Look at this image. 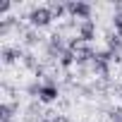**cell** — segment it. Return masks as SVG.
Listing matches in <instances>:
<instances>
[{"mask_svg":"<svg viewBox=\"0 0 122 122\" xmlns=\"http://www.w3.org/2000/svg\"><path fill=\"white\" fill-rule=\"evenodd\" d=\"M12 115H15V105L12 103H3L0 105V120L3 122H12Z\"/></svg>","mask_w":122,"mask_h":122,"instance_id":"obj_6","label":"cell"},{"mask_svg":"<svg viewBox=\"0 0 122 122\" xmlns=\"http://www.w3.org/2000/svg\"><path fill=\"white\" fill-rule=\"evenodd\" d=\"M46 122H50V120H46Z\"/></svg>","mask_w":122,"mask_h":122,"instance_id":"obj_14","label":"cell"},{"mask_svg":"<svg viewBox=\"0 0 122 122\" xmlns=\"http://www.w3.org/2000/svg\"><path fill=\"white\" fill-rule=\"evenodd\" d=\"M67 12L74 17V19H81V22H89L91 19V5L89 3H67Z\"/></svg>","mask_w":122,"mask_h":122,"instance_id":"obj_2","label":"cell"},{"mask_svg":"<svg viewBox=\"0 0 122 122\" xmlns=\"http://www.w3.org/2000/svg\"><path fill=\"white\" fill-rule=\"evenodd\" d=\"M55 98H57V86L53 81H46L38 86V101L41 103H53Z\"/></svg>","mask_w":122,"mask_h":122,"instance_id":"obj_3","label":"cell"},{"mask_svg":"<svg viewBox=\"0 0 122 122\" xmlns=\"http://www.w3.org/2000/svg\"><path fill=\"white\" fill-rule=\"evenodd\" d=\"M24 38H26V46H36V43H38V36H36L34 31H29Z\"/></svg>","mask_w":122,"mask_h":122,"instance_id":"obj_11","label":"cell"},{"mask_svg":"<svg viewBox=\"0 0 122 122\" xmlns=\"http://www.w3.org/2000/svg\"><path fill=\"white\" fill-rule=\"evenodd\" d=\"M24 65H26V67H31V70H36V72H38V67H36V60H34V55H31V53H26V55H24Z\"/></svg>","mask_w":122,"mask_h":122,"instance_id":"obj_10","label":"cell"},{"mask_svg":"<svg viewBox=\"0 0 122 122\" xmlns=\"http://www.w3.org/2000/svg\"><path fill=\"white\" fill-rule=\"evenodd\" d=\"M112 26H115V31H117V36L122 38V10L112 15Z\"/></svg>","mask_w":122,"mask_h":122,"instance_id":"obj_9","label":"cell"},{"mask_svg":"<svg viewBox=\"0 0 122 122\" xmlns=\"http://www.w3.org/2000/svg\"><path fill=\"white\" fill-rule=\"evenodd\" d=\"M74 62H77V60H74V53L67 48V50L62 53V57H60V65H62V67H72Z\"/></svg>","mask_w":122,"mask_h":122,"instance_id":"obj_8","label":"cell"},{"mask_svg":"<svg viewBox=\"0 0 122 122\" xmlns=\"http://www.w3.org/2000/svg\"><path fill=\"white\" fill-rule=\"evenodd\" d=\"M79 38H81L84 43H91V41L96 38V24H93V19L79 24Z\"/></svg>","mask_w":122,"mask_h":122,"instance_id":"obj_4","label":"cell"},{"mask_svg":"<svg viewBox=\"0 0 122 122\" xmlns=\"http://www.w3.org/2000/svg\"><path fill=\"white\" fill-rule=\"evenodd\" d=\"M53 19H55V17H53L50 7H34V10L29 12V24H31L34 29H43V26H48Z\"/></svg>","mask_w":122,"mask_h":122,"instance_id":"obj_1","label":"cell"},{"mask_svg":"<svg viewBox=\"0 0 122 122\" xmlns=\"http://www.w3.org/2000/svg\"><path fill=\"white\" fill-rule=\"evenodd\" d=\"M112 122H122V110H112Z\"/></svg>","mask_w":122,"mask_h":122,"instance_id":"obj_12","label":"cell"},{"mask_svg":"<svg viewBox=\"0 0 122 122\" xmlns=\"http://www.w3.org/2000/svg\"><path fill=\"white\" fill-rule=\"evenodd\" d=\"M0 55H3V62L5 65H12V62H17V57H24L19 48H10V46H5Z\"/></svg>","mask_w":122,"mask_h":122,"instance_id":"obj_5","label":"cell"},{"mask_svg":"<svg viewBox=\"0 0 122 122\" xmlns=\"http://www.w3.org/2000/svg\"><path fill=\"white\" fill-rule=\"evenodd\" d=\"M48 7H50V12H53V17H55V19H60V17L67 12V5H62V3H50Z\"/></svg>","mask_w":122,"mask_h":122,"instance_id":"obj_7","label":"cell"},{"mask_svg":"<svg viewBox=\"0 0 122 122\" xmlns=\"http://www.w3.org/2000/svg\"><path fill=\"white\" fill-rule=\"evenodd\" d=\"M120 98H122V86H120Z\"/></svg>","mask_w":122,"mask_h":122,"instance_id":"obj_13","label":"cell"}]
</instances>
